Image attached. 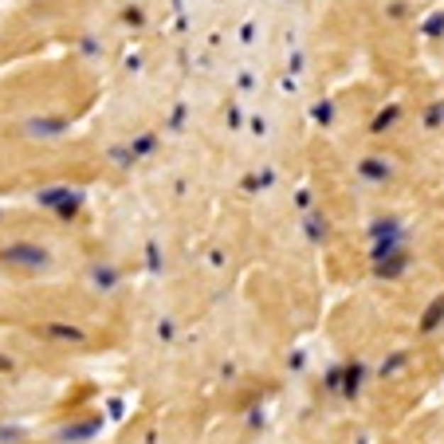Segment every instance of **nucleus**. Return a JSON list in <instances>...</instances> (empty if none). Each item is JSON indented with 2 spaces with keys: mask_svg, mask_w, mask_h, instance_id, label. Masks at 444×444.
Segmentation results:
<instances>
[{
  "mask_svg": "<svg viewBox=\"0 0 444 444\" xmlns=\"http://www.w3.org/2000/svg\"><path fill=\"white\" fill-rule=\"evenodd\" d=\"M440 323H444V295H440V299H433V303H428L425 318H421V334H433Z\"/></svg>",
  "mask_w": 444,
  "mask_h": 444,
  "instance_id": "obj_1",
  "label": "nucleus"
},
{
  "mask_svg": "<svg viewBox=\"0 0 444 444\" xmlns=\"http://www.w3.org/2000/svg\"><path fill=\"white\" fill-rule=\"evenodd\" d=\"M362 377H366V366H362V362L346 366V385H342V393H346V397H354V393L362 389Z\"/></svg>",
  "mask_w": 444,
  "mask_h": 444,
  "instance_id": "obj_2",
  "label": "nucleus"
},
{
  "mask_svg": "<svg viewBox=\"0 0 444 444\" xmlns=\"http://www.w3.org/2000/svg\"><path fill=\"white\" fill-rule=\"evenodd\" d=\"M401 366H405V354H393V358H389V362H385V366H382V377H385V374H397V370H401Z\"/></svg>",
  "mask_w": 444,
  "mask_h": 444,
  "instance_id": "obj_3",
  "label": "nucleus"
},
{
  "mask_svg": "<svg viewBox=\"0 0 444 444\" xmlns=\"http://www.w3.org/2000/svg\"><path fill=\"white\" fill-rule=\"evenodd\" d=\"M338 382H342V370H331V374H326V385H331V389H338Z\"/></svg>",
  "mask_w": 444,
  "mask_h": 444,
  "instance_id": "obj_4",
  "label": "nucleus"
},
{
  "mask_svg": "<svg viewBox=\"0 0 444 444\" xmlns=\"http://www.w3.org/2000/svg\"><path fill=\"white\" fill-rule=\"evenodd\" d=\"M358 444H366V440H358Z\"/></svg>",
  "mask_w": 444,
  "mask_h": 444,
  "instance_id": "obj_5",
  "label": "nucleus"
}]
</instances>
